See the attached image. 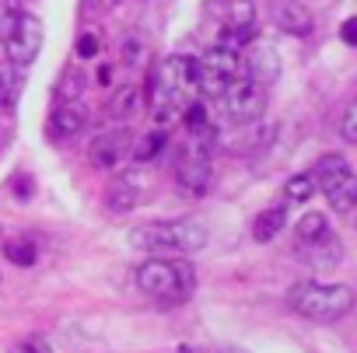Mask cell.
I'll return each instance as SVG.
<instances>
[{
    "label": "cell",
    "instance_id": "cell-1",
    "mask_svg": "<svg viewBox=\"0 0 357 353\" xmlns=\"http://www.w3.org/2000/svg\"><path fill=\"white\" fill-rule=\"evenodd\" d=\"M200 98L197 95V60L193 56H165L154 74H151V112L158 126L175 123L178 116L186 112V105Z\"/></svg>",
    "mask_w": 357,
    "mask_h": 353
},
{
    "label": "cell",
    "instance_id": "cell-2",
    "mask_svg": "<svg viewBox=\"0 0 357 353\" xmlns=\"http://www.w3.org/2000/svg\"><path fill=\"white\" fill-rule=\"evenodd\" d=\"M130 245L151 256H193L207 245V228L193 217L183 221H151L130 231Z\"/></svg>",
    "mask_w": 357,
    "mask_h": 353
},
{
    "label": "cell",
    "instance_id": "cell-3",
    "mask_svg": "<svg viewBox=\"0 0 357 353\" xmlns=\"http://www.w3.org/2000/svg\"><path fill=\"white\" fill-rule=\"evenodd\" d=\"M137 287L147 297L158 301H178L197 287V273L186 259H172V256H151L147 262L137 266Z\"/></svg>",
    "mask_w": 357,
    "mask_h": 353
},
{
    "label": "cell",
    "instance_id": "cell-4",
    "mask_svg": "<svg viewBox=\"0 0 357 353\" xmlns=\"http://www.w3.org/2000/svg\"><path fill=\"white\" fill-rule=\"evenodd\" d=\"M287 301L298 315L312 322H340L354 308V294L343 283H319V280H301L287 290Z\"/></svg>",
    "mask_w": 357,
    "mask_h": 353
},
{
    "label": "cell",
    "instance_id": "cell-5",
    "mask_svg": "<svg viewBox=\"0 0 357 353\" xmlns=\"http://www.w3.org/2000/svg\"><path fill=\"white\" fill-rule=\"evenodd\" d=\"M308 175H312L315 189L326 193V200H329V207L336 214H350L354 210V203H357V179H354V168H350V161L343 154H326Z\"/></svg>",
    "mask_w": 357,
    "mask_h": 353
},
{
    "label": "cell",
    "instance_id": "cell-6",
    "mask_svg": "<svg viewBox=\"0 0 357 353\" xmlns=\"http://www.w3.org/2000/svg\"><path fill=\"white\" fill-rule=\"evenodd\" d=\"M154 189H158L154 171L144 168V164H133V168L119 171L116 179L109 182V189H105V207H109L112 214L137 210V207H144V203L154 196Z\"/></svg>",
    "mask_w": 357,
    "mask_h": 353
},
{
    "label": "cell",
    "instance_id": "cell-7",
    "mask_svg": "<svg viewBox=\"0 0 357 353\" xmlns=\"http://www.w3.org/2000/svg\"><path fill=\"white\" fill-rule=\"evenodd\" d=\"M221 109L231 123L245 126V123H256L263 112H266V84L252 81V77H235L225 91H221Z\"/></svg>",
    "mask_w": 357,
    "mask_h": 353
},
{
    "label": "cell",
    "instance_id": "cell-8",
    "mask_svg": "<svg viewBox=\"0 0 357 353\" xmlns=\"http://www.w3.org/2000/svg\"><path fill=\"white\" fill-rule=\"evenodd\" d=\"M172 164H175V179H178V186H183L186 193L204 196V193L211 189V147L190 140L183 150L175 154Z\"/></svg>",
    "mask_w": 357,
    "mask_h": 353
},
{
    "label": "cell",
    "instance_id": "cell-9",
    "mask_svg": "<svg viewBox=\"0 0 357 353\" xmlns=\"http://www.w3.org/2000/svg\"><path fill=\"white\" fill-rule=\"evenodd\" d=\"M211 18L221 36L235 42H249L256 36V4L252 0H211Z\"/></svg>",
    "mask_w": 357,
    "mask_h": 353
},
{
    "label": "cell",
    "instance_id": "cell-10",
    "mask_svg": "<svg viewBox=\"0 0 357 353\" xmlns=\"http://www.w3.org/2000/svg\"><path fill=\"white\" fill-rule=\"evenodd\" d=\"M0 46H4V53H8V60L15 67H29L39 56V49H43V25H39V18L29 15V11H22L18 22H15V29H11V36L0 42Z\"/></svg>",
    "mask_w": 357,
    "mask_h": 353
},
{
    "label": "cell",
    "instance_id": "cell-11",
    "mask_svg": "<svg viewBox=\"0 0 357 353\" xmlns=\"http://www.w3.org/2000/svg\"><path fill=\"white\" fill-rule=\"evenodd\" d=\"M242 74L252 77V81H259V84L277 81L280 77V56H277V49L270 42H263V39L252 36L242 46Z\"/></svg>",
    "mask_w": 357,
    "mask_h": 353
},
{
    "label": "cell",
    "instance_id": "cell-12",
    "mask_svg": "<svg viewBox=\"0 0 357 353\" xmlns=\"http://www.w3.org/2000/svg\"><path fill=\"white\" fill-rule=\"evenodd\" d=\"M84 126H88V109L81 105V98H63V102H56V105H53L46 133H50V140L63 143V140L77 136Z\"/></svg>",
    "mask_w": 357,
    "mask_h": 353
},
{
    "label": "cell",
    "instance_id": "cell-13",
    "mask_svg": "<svg viewBox=\"0 0 357 353\" xmlns=\"http://www.w3.org/2000/svg\"><path fill=\"white\" fill-rule=\"evenodd\" d=\"M130 133L126 130H105V133H98L95 136V143H91V161L98 164V168H116L126 154H130Z\"/></svg>",
    "mask_w": 357,
    "mask_h": 353
},
{
    "label": "cell",
    "instance_id": "cell-14",
    "mask_svg": "<svg viewBox=\"0 0 357 353\" xmlns=\"http://www.w3.org/2000/svg\"><path fill=\"white\" fill-rule=\"evenodd\" d=\"M305 259H308V266L312 269H336L340 262H343V245H340V238L333 235V231H326L322 238H315V242H308V245H301L298 249Z\"/></svg>",
    "mask_w": 357,
    "mask_h": 353
},
{
    "label": "cell",
    "instance_id": "cell-15",
    "mask_svg": "<svg viewBox=\"0 0 357 353\" xmlns=\"http://www.w3.org/2000/svg\"><path fill=\"white\" fill-rule=\"evenodd\" d=\"M140 105H144V95H140V88H137V84H123V88H119V91L109 98V109H105V116H109L116 126H126V123H133V119H137Z\"/></svg>",
    "mask_w": 357,
    "mask_h": 353
},
{
    "label": "cell",
    "instance_id": "cell-16",
    "mask_svg": "<svg viewBox=\"0 0 357 353\" xmlns=\"http://www.w3.org/2000/svg\"><path fill=\"white\" fill-rule=\"evenodd\" d=\"M273 22L287 36H308L312 32V15L301 4H277L273 8Z\"/></svg>",
    "mask_w": 357,
    "mask_h": 353
},
{
    "label": "cell",
    "instance_id": "cell-17",
    "mask_svg": "<svg viewBox=\"0 0 357 353\" xmlns=\"http://www.w3.org/2000/svg\"><path fill=\"white\" fill-rule=\"evenodd\" d=\"M284 224H287V210H284V203L266 207V210H259L256 221H252V238H256L259 245H266V242H273V238L284 231Z\"/></svg>",
    "mask_w": 357,
    "mask_h": 353
},
{
    "label": "cell",
    "instance_id": "cell-18",
    "mask_svg": "<svg viewBox=\"0 0 357 353\" xmlns=\"http://www.w3.org/2000/svg\"><path fill=\"white\" fill-rule=\"evenodd\" d=\"M22 95H25V70L11 63V67L0 70V109L15 112L18 102H22Z\"/></svg>",
    "mask_w": 357,
    "mask_h": 353
},
{
    "label": "cell",
    "instance_id": "cell-19",
    "mask_svg": "<svg viewBox=\"0 0 357 353\" xmlns=\"http://www.w3.org/2000/svg\"><path fill=\"white\" fill-rule=\"evenodd\" d=\"M326 231H329V221H326V214H319V210L305 214V217L298 221V228H294L298 249H301V245H308V242H315V238H322Z\"/></svg>",
    "mask_w": 357,
    "mask_h": 353
},
{
    "label": "cell",
    "instance_id": "cell-20",
    "mask_svg": "<svg viewBox=\"0 0 357 353\" xmlns=\"http://www.w3.org/2000/svg\"><path fill=\"white\" fill-rule=\"evenodd\" d=\"M4 256H8L15 266L29 269V266H36L39 249H36V242H32V238H11V242H4Z\"/></svg>",
    "mask_w": 357,
    "mask_h": 353
},
{
    "label": "cell",
    "instance_id": "cell-21",
    "mask_svg": "<svg viewBox=\"0 0 357 353\" xmlns=\"http://www.w3.org/2000/svg\"><path fill=\"white\" fill-rule=\"evenodd\" d=\"M165 143H168V133H165V126H158V130H151L144 140H137L130 150H133L137 161H154V157L165 150Z\"/></svg>",
    "mask_w": 357,
    "mask_h": 353
},
{
    "label": "cell",
    "instance_id": "cell-22",
    "mask_svg": "<svg viewBox=\"0 0 357 353\" xmlns=\"http://www.w3.org/2000/svg\"><path fill=\"white\" fill-rule=\"evenodd\" d=\"M315 193V182H312V175L301 171V175H291V179L284 182V200L287 203H308Z\"/></svg>",
    "mask_w": 357,
    "mask_h": 353
},
{
    "label": "cell",
    "instance_id": "cell-23",
    "mask_svg": "<svg viewBox=\"0 0 357 353\" xmlns=\"http://www.w3.org/2000/svg\"><path fill=\"white\" fill-rule=\"evenodd\" d=\"M81 91H84V74H81L77 67L63 70V77H60V84H56V102H63V98H81Z\"/></svg>",
    "mask_w": 357,
    "mask_h": 353
},
{
    "label": "cell",
    "instance_id": "cell-24",
    "mask_svg": "<svg viewBox=\"0 0 357 353\" xmlns=\"http://www.w3.org/2000/svg\"><path fill=\"white\" fill-rule=\"evenodd\" d=\"M22 11H25V8L18 4V0H0V42L11 36V29H15V22H18Z\"/></svg>",
    "mask_w": 357,
    "mask_h": 353
},
{
    "label": "cell",
    "instance_id": "cell-25",
    "mask_svg": "<svg viewBox=\"0 0 357 353\" xmlns=\"http://www.w3.org/2000/svg\"><path fill=\"white\" fill-rule=\"evenodd\" d=\"M340 136H343L347 143H354V140H357V102H347L343 119H340Z\"/></svg>",
    "mask_w": 357,
    "mask_h": 353
},
{
    "label": "cell",
    "instance_id": "cell-26",
    "mask_svg": "<svg viewBox=\"0 0 357 353\" xmlns=\"http://www.w3.org/2000/svg\"><path fill=\"white\" fill-rule=\"evenodd\" d=\"M11 353H53V346H50V339H46V336H29V339L15 343V350H11Z\"/></svg>",
    "mask_w": 357,
    "mask_h": 353
},
{
    "label": "cell",
    "instance_id": "cell-27",
    "mask_svg": "<svg viewBox=\"0 0 357 353\" xmlns=\"http://www.w3.org/2000/svg\"><path fill=\"white\" fill-rule=\"evenodd\" d=\"M98 49H102V46H98V36H95V32H84V36L77 39V56H81V60L98 56Z\"/></svg>",
    "mask_w": 357,
    "mask_h": 353
},
{
    "label": "cell",
    "instance_id": "cell-28",
    "mask_svg": "<svg viewBox=\"0 0 357 353\" xmlns=\"http://www.w3.org/2000/svg\"><path fill=\"white\" fill-rule=\"evenodd\" d=\"M123 56H126V63H140V56H144V42H140V39H126Z\"/></svg>",
    "mask_w": 357,
    "mask_h": 353
},
{
    "label": "cell",
    "instance_id": "cell-29",
    "mask_svg": "<svg viewBox=\"0 0 357 353\" xmlns=\"http://www.w3.org/2000/svg\"><path fill=\"white\" fill-rule=\"evenodd\" d=\"M116 4H119V0H84V11L88 15H109Z\"/></svg>",
    "mask_w": 357,
    "mask_h": 353
},
{
    "label": "cell",
    "instance_id": "cell-30",
    "mask_svg": "<svg viewBox=\"0 0 357 353\" xmlns=\"http://www.w3.org/2000/svg\"><path fill=\"white\" fill-rule=\"evenodd\" d=\"M340 36H343V42H347V46H357V22H354V18H347V22H343V29H340Z\"/></svg>",
    "mask_w": 357,
    "mask_h": 353
},
{
    "label": "cell",
    "instance_id": "cell-31",
    "mask_svg": "<svg viewBox=\"0 0 357 353\" xmlns=\"http://www.w3.org/2000/svg\"><path fill=\"white\" fill-rule=\"evenodd\" d=\"M98 81L109 84V81H112V67H102V70H98Z\"/></svg>",
    "mask_w": 357,
    "mask_h": 353
},
{
    "label": "cell",
    "instance_id": "cell-32",
    "mask_svg": "<svg viewBox=\"0 0 357 353\" xmlns=\"http://www.w3.org/2000/svg\"><path fill=\"white\" fill-rule=\"evenodd\" d=\"M175 353H207V350H197V346H178Z\"/></svg>",
    "mask_w": 357,
    "mask_h": 353
},
{
    "label": "cell",
    "instance_id": "cell-33",
    "mask_svg": "<svg viewBox=\"0 0 357 353\" xmlns=\"http://www.w3.org/2000/svg\"><path fill=\"white\" fill-rule=\"evenodd\" d=\"M0 235H4V228H0Z\"/></svg>",
    "mask_w": 357,
    "mask_h": 353
},
{
    "label": "cell",
    "instance_id": "cell-34",
    "mask_svg": "<svg viewBox=\"0 0 357 353\" xmlns=\"http://www.w3.org/2000/svg\"><path fill=\"white\" fill-rule=\"evenodd\" d=\"M0 116H4V109H0Z\"/></svg>",
    "mask_w": 357,
    "mask_h": 353
}]
</instances>
